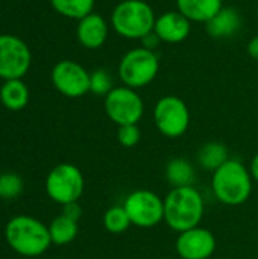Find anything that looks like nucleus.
<instances>
[{
    "label": "nucleus",
    "instance_id": "obj_5",
    "mask_svg": "<svg viewBox=\"0 0 258 259\" xmlns=\"http://www.w3.org/2000/svg\"><path fill=\"white\" fill-rule=\"evenodd\" d=\"M117 73L123 85L140 90L151 85L160 73V56L154 50L135 47L128 50L119 62Z\"/></svg>",
    "mask_w": 258,
    "mask_h": 259
},
{
    "label": "nucleus",
    "instance_id": "obj_27",
    "mask_svg": "<svg viewBox=\"0 0 258 259\" xmlns=\"http://www.w3.org/2000/svg\"><path fill=\"white\" fill-rule=\"evenodd\" d=\"M141 47H144V49H148V50H154V52H157V47L160 46V42H161V39L158 38V35L152 30L151 33H148L146 36H143L141 39Z\"/></svg>",
    "mask_w": 258,
    "mask_h": 259
},
{
    "label": "nucleus",
    "instance_id": "obj_2",
    "mask_svg": "<svg viewBox=\"0 0 258 259\" xmlns=\"http://www.w3.org/2000/svg\"><path fill=\"white\" fill-rule=\"evenodd\" d=\"M8 246L18 255L36 258L47 252L52 244L49 226L32 215H15L5 228Z\"/></svg>",
    "mask_w": 258,
    "mask_h": 259
},
{
    "label": "nucleus",
    "instance_id": "obj_22",
    "mask_svg": "<svg viewBox=\"0 0 258 259\" xmlns=\"http://www.w3.org/2000/svg\"><path fill=\"white\" fill-rule=\"evenodd\" d=\"M132 226L131 219L126 212V209L123 208V205H116L111 206L109 209H106V212L103 214V228L109 232V234H123L126 232L129 228Z\"/></svg>",
    "mask_w": 258,
    "mask_h": 259
},
{
    "label": "nucleus",
    "instance_id": "obj_1",
    "mask_svg": "<svg viewBox=\"0 0 258 259\" xmlns=\"http://www.w3.org/2000/svg\"><path fill=\"white\" fill-rule=\"evenodd\" d=\"M204 212L205 202L195 185L172 188L164 197V223L178 234L199 226Z\"/></svg>",
    "mask_w": 258,
    "mask_h": 259
},
{
    "label": "nucleus",
    "instance_id": "obj_14",
    "mask_svg": "<svg viewBox=\"0 0 258 259\" xmlns=\"http://www.w3.org/2000/svg\"><path fill=\"white\" fill-rule=\"evenodd\" d=\"M108 33H109L108 21L102 15L94 14V12L79 20L78 29H76L78 41L81 42L82 47L88 50L100 49L108 39Z\"/></svg>",
    "mask_w": 258,
    "mask_h": 259
},
{
    "label": "nucleus",
    "instance_id": "obj_29",
    "mask_svg": "<svg viewBox=\"0 0 258 259\" xmlns=\"http://www.w3.org/2000/svg\"><path fill=\"white\" fill-rule=\"evenodd\" d=\"M249 171H251V176L252 179L258 184V153L254 155V158L251 159V164H249Z\"/></svg>",
    "mask_w": 258,
    "mask_h": 259
},
{
    "label": "nucleus",
    "instance_id": "obj_25",
    "mask_svg": "<svg viewBox=\"0 0 258 259\" xmlns=\"http://www.w3.org/2000/svg\"><path fill=\"white\" fill-rule=\"evenodd\" d=\"M140 138H141V132L137 124H125V126H119L117 129V141L123 147L131 149L137 146L140 143Z\"/></svg>",
    "mask_w": 258,
    "mask_h": 259
},
{
    "label": "nucleus",
    "instance_id": "obj_24",
    "mask_svg": "<svg viewBox=\"0 0 258 259\" xmlns=\"http://www.w3.org/2000/svg\"><path fill=\"white\" fill-rule=\"evenodd\" d=\"M113 88V77L105 68H97L90 73V93L105 97Z\"/></svg>",
    "mask_w": 258,
    "mask_h": 259
},
{
    "label": "nucleus",
    "instance_id": "obj_12",
    "mask_svg": "<svg viewBox=\"0 0 258 259\" xmlns=\"http://www.w3.org/2000/svg\"><path fill=\"white\" fill-rule=\"evenodd\" d=\"M217 247L216 237L211 231L196 226L178 234L175 241L176 253L181 259H210Z\"/></svg>",
    "mask_w": 258,
    "mask_h": 259
},
{
    "label": "nucleus",
    "instance_id": "obj_13",
    "mask_svg": "<svg viewBox=\"0 0 258 259\" xmlns=\"http://www.w3.org/2000/svg\"><path fill=\"white\" fill-rule=\"evenodd\" d=\"M154 32L158 35L161 42L179 44L189 38L192 32V21L179 11H167L157 17Z\"/></svg>",
    "mask_w": 258,
    "mask_h": 259
},
{
    "label": "nucleus",
    "instance_id": "obj_18",
    "mask_svg": "<svg viewBox=\"0 0 258 259\" xmlns=\"http://www.w3.org/2000/svg\"><path fill=\"white\" fill-rule=\"evenodd\" d=\"M0 102L9 111H20L29 102V90L21 79L5 80L0 88Z\"/></svg>",
    "mask_w": 258,
    "mask_h": 259
},
{
    "label": "nucleus",
    "instance_id": "obj_4",
    "mask_svg": "<svg viewBox=\"0 0 258 259\" xmlns=\"http://www.w3.org/2000/svg\"><path fill=\"white\" fill-rule=\"evenodd\" d=\"M157 15L144 0H122L111 12L113 30L126 39H141L154 30Z\"/></svg>",
    "mask_w": 258,
    "mask_h": 259
},
{
    "label": "nucleus",
    "instance_id": "obj_17",
    "mask_svg": "<svg viewBox=\"0 0 258 259\" xmlns=\"http://www.w3.org/2000/svg\"><path fill=\"white\" fill-rule=\"evenodd\" d=\"M166 181L172 188L193 187L196 182V170L186 158H173L166 165Z\"/></svg>",
    "mask_w": 258,
    "mask_h": 259
},
{
    "label": "nucleus",
    "instance_id": "obj_10",
    "mask_svg": "<svg viewBox=\"0 0 258 259\" xmlns=\"http://www.w3.org/2000/svg\"><path fill=\"white\" fill-rule=\"evenodd\" d=\"M32 55L27 44L15 35H0V77L21 79L30 67Z\"/></svg>",
    "mask_w": 258,
    "mask_h": 259
},
{
    "label": "nucleus",
    "instance_id": "obj_28",
    "mask_svg": "<svg viewBox=\"0 0 258 259\" xmlns=\"http://www.w3.org/2000/svg\"><path fill=\"white\" fill-rule=\"evenodd\" d=\"M248 55H249L252 59L258 61V35L252 36V38L249 39V42H248Z\"/></svg>",
    "mask_w": 258,
    "mask_h": 259
},
{
    "label": "nucleus",
    "instance_id": "obj_20",
    "mask_svg": "<svg viewBox=\"0 0 258 259\" xmlns=\"http://www.w3.org/2000/svg\"><path fill=\"white\" fill-rule=\"evenodd\" d=\"M49 232H50L52 244L65 246V244H70L71 241H75V238L78 237V232H79V226H78V222L61 214L50 222Z\"/></svg>",
    "mask_w": 258,
    "mask_h": 259
},
{
    "label": "nucleus",
    "instance_id": "obj_3",
    "mask_svg": "<svg viewBox=\"0 0 258 259\" xmlns=\"http://www.w3.org/2000/svg\"><path fill=\"white\" fill-rule=\"evenodd\" d=\"M252 176L249 167L236 158H230L213 171L211 190L214 197L227 206H240L252 194Z\"/></svg>",
    "mask_w": 258,
    "mask_h": 259
},
{
    "label": "nucleus",
    "instance_id": "obj_26",
    "mask_svg": "<svg viewBox=\"0 0 258 259\" xmlns=\"http://www.w3.org/2000/svg\"><path fill=\"white\" fill-rule=\"evenodd\" d=\"M62 214L75 222H79L81 215H82V209L79 206L78 202H73V203H68V205H64L62 206Z\"/></svg>",
    "mask_w": 258,
    "mask_h": 259
},
{
    "label": "nucleus",
    "instance_id": "obj_15",
    "mask_svg": "<svg viewBox=\"0 0 258 259\" xmlns=\"http://www.w3.org/2000/svg\"><path fill=\"white\" fill-rule=\"evenodd\" d=\"M242 27V17L237 9L224 6L213 18L205 23V29L211 38L227 39L234 36Z\"/></svg>",
    "mask_w": 258,
    "mask_h": 259
},
{
    "label": "nucleus",
    "instance_id": "obj_23",
    "mask_svg": "<svg viewBox=\"0 0 258 259\" xmlns=\"http://www.w3.org/2000/svg\"><path fill=\"white\" fill-rule=\"evenodd\" d=\"M23 188H24V182L20 175L14 171L0 175V199L14 200L23 193Z\"/></svg>",
    "mask_w": 258,
    "mask_h": 259
},
{
    "label": "nucleus",
    "instance_id": "obj_30",
    "mask_svg": "<svg viewBox=\"0 0 258 259\" xmlns=\"http://www.w3.org/2000/svg\"><path fill=\"white\" fill-rule=\"evenodd\" d=\"M257 15H258V11H257Z\"/></svg>",
    "mask_w": 258,
    "mask_h": 259
},
{
    "label": "nucleus",
    "instance_id": "obj_16",
    "mask_svg": "<svg viewBox=\"0 0 258 259\" xmlns=\"http://www.w3.org/2000/svg\"><path fill=\"white\" fill-rule=\"evenodd\" d=\"M222 8V0H176V11L192 23H207Z\"/></svg>",
    "mask_w": 258,
    "mask_h": 259
},
{
    "label": "nucleus",
    "instance_id": "obj_7",
    "mask_svg": "<svg viewBox=\"0 0 258 259\" xmlns=\"http://www.w3.org/2000/svg\"><path fill=\"white\" fill-rule=\"evenodd\" d=\"M154 124L166 138L182 137L190 126V111L187 103L178 96H164L154 106Z\"/></svg>",
    "mask_w": 258,
    "mask_h": 259
},
{
    "label": "nucleus",
    "instance_id": "obj_21",
    "mask_svg": "<svg viewBox=\"0 0 258 259\" xmlns=\"http://www.w3.org/2000/svg\"><path fill=\"white\" fill-rule=\"evenodd\" d=\"M50 3L58 14L79 21L93 12L96 0H50Z\"/></svg>",
    "mask_w": 258,
    "mask_h": 259
},
{
    "label": "nucleus",
    "instance_id": "obj_19",
    "mask_svg": "<svg viewBox=\"0 0 258 259\" xmlns=\"http://www.w3.org/2000/svg\"><path fill=\"white\" fill-rule=\"evenodd\" d=\"M198 164L208 171H216L219 167H222L230 159L228 147L224 143L219 141H210L201 146L196 155Z\"/></svg>",
    "mask_w": 258,
    "mask_h": 259
},
{
    "label": "nucleus",
    "instance_id": "obj_6",
    "mask_svg": "<svg viewBox=\"0 0 258 259\" xmlns=\"http://www.w3.org/2000/svg\"><path fill=\"white\" fill-rule=\"evenodd\" d=\"M44 188L50 200L64 206L81 199L85 190V179L75 164L61 162L49 171Z\"/></svg>",
    "mask_w": 258,
    "mask_h": 259
},
{
    "label": "nucleus",
    "instance_id": "obj_11",
    "mask_svg": "<svg viewBox=\"0 0 258 259\" xmlns=\"http://www.w3.org/2000/svg\"><path fill=\"white\" fill-rule=\"evenodd\" d=\"M53 87L65 97L78 99L90 93V73L78 62L64 59L52 70Z\"/></svg>",
    "mask_w": 258,
    "mask_h": 259
},
{
    "label": "nucleus",
    "instance_id": "obj_9",
    "mask_svg": "<svg viewBox=\"0 0 258 259\" xmlns=\"http://www.w3.org/2000/svg\"><path fill=\"white\" fill-rule=\"evenodd\" d=\"M132 226L151 229L164 222V199L151 190H135L123 202Z\"/></svg>",
    "mask_w": 258,
    "mask_h": 259
},
{
    "label": "nucleus",
    "instance_id": "obj_8",
    "mask_svg": "<svg viewBox=\"0 0 258 259\" xmlns=\"http://www.w3.org/2000/svg\"><path fill=\"white\" fill-rule=\"evenodd\" d=\"M106 117L117 126L138 124L144 114V102L137 90L126 85L114 87L103 102Z\"/></svg>",
    "mask_w": 258,
    "mask_h": 259
}]
</instances>
